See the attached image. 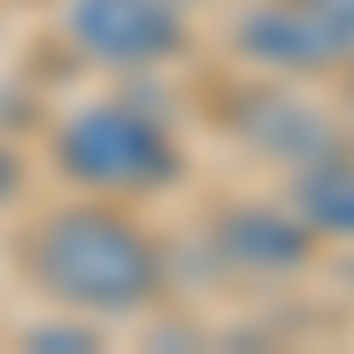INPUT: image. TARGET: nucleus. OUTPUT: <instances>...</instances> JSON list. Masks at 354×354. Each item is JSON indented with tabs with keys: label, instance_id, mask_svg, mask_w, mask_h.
I'll list each match as a JSON object with an SVG mask.
<instances>
[{
	"label": "nucleus",
	"instance_id": "obj_3",
	"mask_svg": "<svg viewBox=\"0 0 354 354\" xmlns=\"http://www.w3.org/2000/svg\"><path fill=\"white\" fill-rule=\"evenodd\" d=\"M64 21H71V43L93 50L100 64H149L185 43V21L170 0H71Z\"/></svg>",
	"mask_w": 354,
	"mask_h": 354
},
{
	"label": "nucleus",
	"instance_id": "obj_6",
	"mask_svg": "<svg viewBox=\"0 0 354 354\" xmlns=\"http://www.w3.org/2000/svg\"><path fill=\"white\" fill-rule=\"evenodd\" d=\"M298 213L312 234H340V241H354V163L347 156H312L305 177H298Z\"/></svg>",
	"mask_w": 354,
	"mask_h": 354
},
{
	"label": "nucleus",
	"instance_id": "obj_10",
	"mask_svg": "<svg viewBox=\"0 0 354 354\" xmlns=\"http://www.w3.org/2000/svg\"><path fill=\"white\" fill-rule=\"evenodd\" d=\"M347 113H354V100H347Z\"/></svg>",
	"mask_w": 354,
	"mask_h": 354
},
{
	"label": "nucleus",
	"instance_id": "obj_7",
	"mask_svg": "<svg viewBox=\"0 0 354 354\" xmlns=\"http://www.w3.org/2000/svg\"><path fill=\"white\" fill-rule=\"evenodd\" d=\"M28 347H57V354H78V347H100L85 326H36L28 333Z\"/></svg>",
	"mask_w": 354,
	"mask_h": 354
},
{
	"label": "nucleus",
	"instance_id": "obj_4",
	"mask_svg": "<svg viewBox=\"0 0 354 354\" xmlns=\"http://www.w3.org/2000/svg\"><path fill=\"white\" fill-rule=\"evenodd\" d=\"M234 36H241V50L255 64H270V71H326V64L347 57L312 0H262V8L241 15Z\"/></svg>",
	"mask_w": 354,
	"mask_h": 354
},
{
	"label": "nucleus",
	"instance_id": "obj_2",
	"mask_svg": "<svg viewBox=\"0 0 354 354\" xmlns=\"http://www.w3.org/2000/svg\"><path fill=\"white\" fill-rule=\"evenodd\" d=\"M57 163H64L78 185H100V192H142V185H163L177 170L170 135L156 121H142V113H128V106L71 113L64 135H57Z\"/></svg>",
	"mask_w": 354,
	"mask_h": 354
},
{
	"label": "nucleus",
	"instance_id": "obj_9",
	"mask_svg": "<svg viewBox=\"0 0 354 354\" xmlns=\"http://www.w3.org/2000/svg\"><path fill=\"white\" fill-rule=\"evenodd\" d=\"M15 192V163H8V149H0V198Z\"/></svg>",
	"mask_w": 354,
	"mask_h": 354
},
{
	"label": "nucleus",
	"instance_id": "obj_1",
	"mask_svg": "<svg viewBox=\"0 0 354 354\" xmlns=\"http://www.w3.org/2000/svg\"><path fill=\"white\" fill-rule=\"evenodd\" d=\"M28 270L78 312H135L156 290V248L113 213H57L28 241Z\"/></svg>",
	"mask_w": 354,
	"mask_h": 354
},
{
	"label": "nucleus",
	"instance_id": "obj_8",
	"mask_svg": "<svg viewBox=\"0 0 354 354\" xmlns=\"http://www.w3.org/2000/svg\"><path fill=\"white\" fill-rule=\"evenodd\" d=\"M312 8L326 15V28H333V36H340V50L354 57V0H312Z\"/></svg>",
	"mask_w": 354,
	"mask_h": 354
},
{
	"label": "nucleus",
	"instance_id": "obj_5",
	"mask_svg": "<svg viewBox=\"0 0 354 354\" xmlns=\"http://www.w3.org/2000/svg\"><path fill=\"white\" fill-rule=\"evenodd\" d=\"M220 248L234 262H248V270H298L305 248H312V234L298 220H283V213H262V205H234V213L220 220Z\"/></svg>",
	"mask_w": 354,
	"mask_h": 354
}]
</instances>
